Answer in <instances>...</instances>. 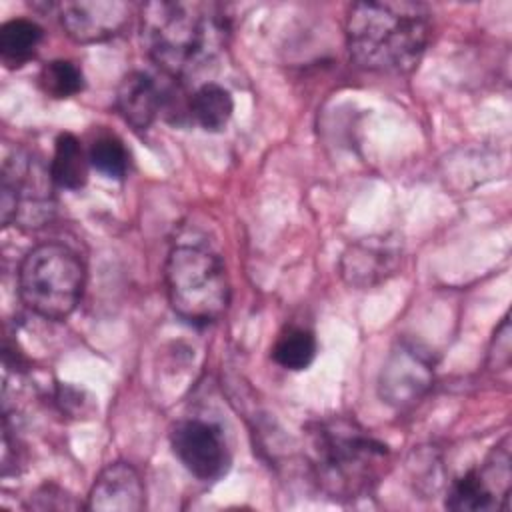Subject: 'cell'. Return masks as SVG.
<instances>
[{
    "label": "cell",
    "mask_w": 512,
    "mask_h": 512,
    "mask_svg": "<svg viewBox=\"0 0 512 512\" xmlns=\"http://www.w3.org/2000/svg\"><path fill=\"white\" fill-rule=\"evenodd\" d=\"M140 38L148 58L162 72L190 76L224 50L228 18L212 2H148L140 12Z\"/></svg>",
    "instance_id": "1"
},
{
    "label": "cell",
    "mask_w": 512,
    "mask_h": 512,
    "mask_svg": "<svg viewBox=\"0 0 512 512\" xmlns=\"http://www.w3.org/2000/svg\"><path fill=\"white\" fill-rule=\"evenodd\" d=\"M304 448L316 484L340 502L370 494L390 466L388 446L346 416L312 422Z\"/></svg>",
    "instance_id": "2"
},
{
    "label": "cell",
    "mask_w": 512,
    "mask_h": 512,
    "mask_svg": "<svg viewBox=\"0 0 512 512\" xmlns=\"http://www.w3.org/2000/svg\"><path fill=\"white\" fill-rule=\"evenodd\" d=\"M432 34L430 10L420 2H358L348 10L346 46L370 72L404 74L418 66Z\"/></svg>",
    "instance_id": "3"
},
{
    "label": "cell",
    "mask_w": 512,
    "mask_h": 512,
    "mask_svg": "<svg viewBox=\"0 0 512 512\" xmlns=\"http://www.w3.org/2000/svg\"><path fill=\"white\" fill-rule=\"evenodd\" d=\"M172 310L194 326L222 318L230 304V282L220 256L204 244H178L164 266Z\"/></svg>",
    "instance_id": "4"
},
{
    "label": "cell",
    "mask_w": 512,
    "mask_h": 512,
    "mask_svg": "<svg viewBox=\"0 0 512 512\" xmlns=\"http://www.w3.org/2000/svg\"><path fill=\"white\" fill-rule=\"evenodd\" d=\"M84 264L78 254L58 242L34 246L20 262V298L34 314L62 320L74 312L84 292Z\"/></svg>",
    "instance_id": "5"
},
{
    "label": "cell",
    "mask_w": 512,
    "mask_h": 512,
    "mask_svg": "<svg viewBox=\"0 0 512 512\" xmlns=\"http://www.w3.org/2000/svg\"><path fill=\"white\" fill-rule=\"evenodd\" d=\"M50 166L30 150H14L2 164L0 214L4 226L42 228L56 212Z\"/></svg>",
    "instance_id": "6"
},
{
    "label": "cell",
    "mask_w": 512,
    "mask_h": 512,
    "mask_svg": "<svg viewBox=\"0 0 512 512\" xmlns=\"http://www.w3.org/2000/svg\"><path fill=\"white\" fill-rule=\"evenodd\" d=\"M434 356L416 342L402 338L388 352L380 376L378 394L394 410H408L422 400L434 382Z\"/></svg>",
    "instance_id": "7"
},
{
    "label": "cell",
    "mask_w": 512,
    "mask_h": 512,
    "mask_svg": "<svg viewBox=\"0 0 512 512\" xmlns=\"http://www.w3.org/2000/svg\"><path fill=\"white\" fill-rule=\"evenodd\" d=\"M512 490L510 438L492 448L486 460L456 478L446 492V508L454 512H490L506 508Z\"/></svg>",
    "instance_id": "8"
},
{
    "label": "cell",
    "mask_w": 512,
    "mask_h": 512,
    "mask_svg": "<svg viewBox=\"0 0 512 512\" xmlns=\"http://www.w3.org/2000/svg\"><path fill=\"white\" fill-rule=\"evenodd\" d=\"M170 446L180 464L202 482L218 480L230 466L226 438L212 422L180 420L170 432Z\"/></svg>",
    "instance_id": "9"
},
{
    "label": "cell",
    "mask_w": 512,
    "mask_h": 512,
    "mask_svg": "<svg viewBox=\"0 0 512 512\" xmlns=\"http://www.w3.org/2000/svg\"><path fill=\"white\" fill-rule=\"evenodd\" d=\"M402 240L398 234H374L352 242L340 258L342 280L356 288L368 290L392 278L402 264Z\"/></svg>",
    "instance_id": "10"
},
{
    "label": "cell",
    "mask_w": 512,
    "mask_h": 512,
    "mask_svg": "<svg viewBox=\"0 0 512 512\" xmlns=\"http://www.w3.org/2000/svg\"><path fill=\"white\" fill-rule=\"evenodd\" d=\"M64 32L80 44L104 42L120 34L130 20V4L120 0H74L58 4Z\"/></svg>",
    "instance_id": "11"
},
{
    "label": "cell",
    "mask_w": 512,
    "mask_h": 512,
    "mask_svg": "<svg viewBox=\"0 0 512 512\" xmlns=\"http://www.w3.org/2000/svg\"><path fill=\"white\" fill-rule=\"evenodd\" d=\"M86 508L94 512H140L144 508V484L136 468L126 462L108 464L96 476Z\"/></svg>",
    "instance_id": "12"
},
{
    "label": "cell",
    "mask_w": 512,
    "mask_h": 512,
    "mask_svg": "<svg viewBox=\"0 0 512 512\" xmlns=\"http://www.w3.org/2000/svg\"><path fill=\"white\" fill-rule=\"evenodd\" d=\"M162 108V92L156 82L140 72H128L116 90V110L136 130H146Z\"/></svg>",
    "instance_id": "13"
},
{
    "label": "cell",
    "mask_w": 512,
    "mask_h": 512,
    "mask_svg": "<svg viewBox=\"0 0 512 512\" xmlns=\"http://www.w3.org/2000/svg\"><path fill=\"white\" fill-rule=\"evenodd\" d=\"M88 154L74 134H60L54 142L50 160V174L56 186L66 190H80L88 180Z\"/></svg>",
    "instance_id": "14"
},
{
    "label": "cell",
    "mask_w": 512,
    "mask_h": 512,
    "mask_svg": "<svg viewBox=\"0 0 512 512\" xmlns=\"http://www.w3.org/2000/svg\"><path fill=\"white\" fill-rule=\"evenodd\" d=\"M42 42V28L28 18H12L0 28V60L8 68H20L34 58Z\"/></svg>",
    "instance_id": "15"
},
{
    "label": "cell",
    "mask_w": 512,
    "mask_h": 512,
    "mask_svg": "<svg viewBox=\"0 0 512 512\" xmlns=\"http://www.w3.org/2000/svg\"><path fill=\"white\" fill-rule=\"evenodd\" d=\"M188 110L198 126L208 132H218L228 124L234 110V100L224 86L206 82L192 94Z\"/></svg>",
    "instance_id": "16"
},
{
    "label": "cell",
    "mask_w": 512,
    "mask_h": 512,
    "mask_svg": "<svg viewBox=\"0 0 512 512\" xmlns=\"http://www.w3.org/2000/svg\"><path fill=\"white\" fill-rule=\"evenodd\" d=\"M316 356V336L304 326H288L272 346V360L284 370H304Z\"/></svg>",
    "instance_id": "17"
},
{
    "label": "cell",
    "mask_w": 512,
    "mask_h": 512,
    "mask_svg": "<svg viewBox=\"0 0 512 512\" xmlns=\"http://www.w3.org/2000/svg\"><path fill=\"white\" fill-rule=\"evenodd\" d=\"M40 86L52 98H70L84 88V74L72 60H52L40 70Z\"/></svg>",
    "instance_id": "18"
},
{
    "label": "cell",
    "mask_w": 512,
    "mask_h": 512,
    "mask_svg": "<svg viewBox=\"0 0 512 512\" xmlns=\"http://www.w3.org/2000/svg\"><path fill=\"white\" fill-rule=\"evenodd\" d=\"M88 160L90 166L106 178L120 180L128 170V152L122 140L114 134H104L96 138L88 150Z\"/></svg>",
    "instance_id": "19"
},
{
    "label": "cell",
    "mask_w": 512,
    "mask_h": 512,
    "mask_svg": "<svg viewBox=\"0 0 512 512\" xmlns=\"http://www.w3.org/2000/svg\"><path fill=\"white\" fill-rule=\"evenodd\" d=\"M508 362H510V324H508V318H504L500 328L494 334V342L490 350V366L502 368V366H508Z\"/></svg>",
    "instance_id": "20"
}]
</instances>
